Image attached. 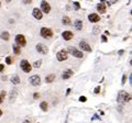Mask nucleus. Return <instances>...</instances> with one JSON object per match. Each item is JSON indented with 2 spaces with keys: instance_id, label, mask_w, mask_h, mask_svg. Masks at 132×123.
<instances>
[{
  "instance_id": "f257e3e1",
  "label": "nucleus",
  "mask_w": 132,
  "mask_h": 123,
  "mask_svg": "<svg viewBox=\"0 0 132 123\" xmlns=\"http://www.w3.org/2000/svg\"><path fill=\"white\" fill-rule=\"evenodd\" d=\"M130 100H131V95L129 92L125 91V90H120V91L118 92V97H117L118 103L125 104V103H127V102H129Z\"/></svg>"
},
{
  "instance_id": "f03ea898",
  "label": "nucleus",
  "mask_w": 132,
  "mask_h": 123,
  "mask_svg": "<svg viewBox=\"0 0 132 123\" xmlns=\"http://www.w3.org/2000/svg\"><path fill=\"white\" fill-rule=\"evenodd\" d=\"M66 51H67L68 54L73 55L74 57H77V58H82V57H84V54H82V52H81V51H79L78 48L74 47V46H69Z\"/></svg>"
},
{
  "instance_id": "7ed1b4c3",
  "label": "nucleus",
  "mask_w": 132,
  "mask_h": 123,
  "mask_svg": "<svg viewBox=\"0 0 132 123\" xmlns=\"http://www.w3.org/2000/svg\"><path fill=\"white\" fill-rule=\"evenodd\" d=\"M14 41H15V45H18L19 47H23V46H26V44H27V40L24 38V35H22V34L16 35Z\"/></svg>"
},
{
  "instance_id": "20e7f679",
  "label": "nucleus",
  "mask_w": 132,
  "mask_h": 123,
  "mask_svg": "<svg viewBox=\"0 0 132 123\" xmlns=\"http://www.w3.org/2000/svg\"><path fill=\"white\" fill-rule=\"evenodd\" d=\"M20 67H21V69L24 72V73H30L32 71V66H31V64L29 63V61L27 59H22L21 60V63H20Z\"/></svg>"
},
{
  "instance_id": "39448f33",
  "label": "nucleus",
  "mask_w": 132,
  "mask_h": 123,
  "mask_svg": "<svg viewBox=\"0 0 132 123\" xmlns=\"http://www.w3.org/2000/svg\"><path fill=\"white\" fill-rule=\"evenodd\" d=\"M40 33H41V36H42L43 39H51L53 36V31L48 28H42Z\"/></svg>"
},
{
  "instance_id": "423d86ee",
  "label": "nucleus",
  "mask_w": 132,
  "mask_h": 123,
  "mask_svg": "<svg viewBox=\"0 0 132 123\" xmlns=\"http://www.w3.org/2000/svg\"><path fill=\"white\" fill-rule=\"evenodd\" d=\"M56 58L59 61H64L68 58V53L66 50H61L60 52L56 53Z\"/></svg>"
},
{
  "instance_id": "0eeeda50",
  "label": "nucleus",
  "mask_w": 132,
  "mask_h": 123,
  "mask_svg": "<svg viewBox=\"0 0 132 123\" xmlns=\"http://www.w3.org/2000/svg\"><path fill=\"white\" fill-rule=\"evenodd\" d=\"M29 83H30L33 87H38L41 84V77L39 75H33L29 78Z\"/></svg>"
},
{
  "instance_id": "6e6552de",
  "label": "nucleus",
  "mask_w": 132,
  "mask_h": 123,
  "mask_svg": "<svg viewBox=\"0 0 132 123\" xmlns=\"http://www.w3.org/2000/svg\"><path fill=\"white\" fill-rule=\"evenodd\" d=\"M40 10L42 12H44V13H50V12H51V6H50V3L47 1L43 0V1L41 2V9Z\"/></svg>"
},
{
  "instance_id": "1a4fd4ad",
  "label": "nucleus",
  "mask_w": 132,
  "mask_h": 123,
  "mask_svg": "<svg viewBox=\"0 0 132 123\" xmlns=\"http://www.w3.org/2000/svg\"><path fill=\"white\" fill-rule=\"evenodd\" d=\"M35 48H36V51H38L40 54H43V55H45V54H47V52H48V48L45 46L44 44H42V43H39V44H36V46H35Z\"/></svg>"
},
{
  "instance_id": "9d476101",
  "label": "nucleus",
  "mask_w": 132,
  "mask_h": 123,
  "mask_svg": "<svg viewBox=\"0 0 132 123\" xmlns=\"http://www.w3.org/2000/svg\"><path fill=\"white\" fill-rule=\"evenodd\" d=\"M79 48L81 50V52L82 51H85V52H92L93 50H92V46L86 42V41H80L79 42Z\"/></svg>"
},
{
  "instance_id": "9b49d317",
  "label": "nucleus",
  "mask_w": 132,
  "mask_h": 123,
  "mask_svg": "<svg viewBox=\"0 0 132 123\" xmlns=\"http://www.w3.org/2000/svg\"><path fill=\"white\" fill-rule=\"evenodd\" d=\"M73 75H74V72L72 69H66V71H64L63 74H62V79H64V80L69 79Z\"/></svg>"
},
{
  "instance_id": "f8f14e48",
  "label": "nucleus",
  "mask_w": 132,
  "mask_h": 123,
  "mask_svg": "<svg viewBox=\"0 0 132 123\" xmlns=\"http://www.w3.org/2000/svg\"><path fill=\"white\" fill-rule=\"evenodd\" d=\"M32 14H33V17H34L35 19H38V20H41V19H42V17H43L42 11H41L39 8H34V9H33Z\"/></svg>"
},
{
  "instance_id": "ddd939ff",
  "label": "nucleus",
  "mask_w": 132,
  "mask_h": 123,
  "mask_svg": "<svg viewBox=\"0 0 132 123\" xmlns=\"http://www.w3.org/2000/svg\"><path fill=\"white\" fill-rule=\"evenodd\" d=\"M88 20H89V22H92V23H96L98 21H100V17L96 13H92L88 15Z\"/></svg>"
},
{
  "instance_id": "4468645a",
  "label": "nucleus",
  "mask_w": 132,
  "mask_h": 123,
  "mask_svg": "<svg viewBox=\"0 0 132 123\" xmlns=\"http://www.w3.org/2000/svg\"><path fill=\"white\" fill-rule=\"evenodd\" d=\"M62 36H63V39L65 41H69V40L73 39L74 34H73V32H71V31H64L63 33H62Z\"/></svg>"
},
{
  "instance_id": "2eb2a0df",
  "label": "nucleus",
  "mask_w": 132,
  "mask_h": 123,
  "mask_svg": "<svg viewBox=\"0 0 132 123\" xmlns=\"http://www.w3.org/2000/svg\"><path fill=\"white\" fill-rule=\"evenodd\" d=\"M74 27H75V29L78 31L82 30V21L81 20H76V21L74 22Z\"/></svg>"
},
{
  "instance_id": "dca6fc26",
  "label": "nucleus",
  "mask_w": 132,
  "mask_h": 123,
  "mask_svg": "<svg viewBox=\"0 0 132 123\" xmlns=\"http://www.w3.org/2000/svg\"><path fill=\"white\" fill-rule=\"evenodd\" d=\"M40 108L41 110H42L43 112H47V110H48V104H47V102L46 101H42L40 103Z\"/></svg>"
},
{
  "instance_id": "f3484780",
  "label": "nucleus",
  "mask_w": 132,
  "mask_h": 123,
  "mask_svg": "<svg viewBox=\"0 0 132 123\" xmlns=\"http://www.w3.org/2000/svg\"><path fill=\"white\" fill-rule=\"evenodd\" d=\"M54 80H55V75L54 74H50V75H47L46 77H45V81H46L47 84H51Z\"/></svg>"
},
{
  "instance_id": "a211bd4d",
  "label": "nucleus",
  "mask_w": 132,
  "mask_h": 123,
  "mask_svg": "<svg viewBox=\"0 0 132 123\" xmlns=\"http://www.w3.org/2000/svg\"><path fill=\"white\" fill-rule=\"evenodd\" d=\"M97 10L100 12V13H105V12H106V6L102 2H99L97 5Z\"/></svg>"
},
{
  "instance_id": "6ab92c4d",
  "label": "nucleus",
  "mask_w": 132,
  "mask_h": 123,
  "mask_svg": "<svg viewBox=\"0 0 132 123\" xmlns=\"http://www.w3.org/2000/svg\"><path fill=\"white\" fill-rule=\"evenodd\" d=\"M11 83L13 84V85H19L20 83H21V80H20V77L18 75H14V76H12L11 77Z\"/></svg>"
},
{
  "instance_id": "aec40b11",
  "label": "nucleus",
  "mask_w": 132,
  "mask_h": 123,
  "mask_svg": "<svg viewBox=\"0 0 132 123\" xmlns=\"http://www.w3.org/2000/svg\"><path fill=\"white\" fill-rule=\"evenodd\" d=\"M0 38H1V40H3V41H9V39H10V34H9V32H7V31L2 32L1 35H0Z\"/></svg>"
},
{
  "instance_id": "412c9836",
  "label": "nucleus",
  "mask_w": 132,
  "mask_h": 123,
  "mask_svg": "<svg viewBox=\"0 0 132 123\" xmlns=\"http://www.w3.org/2000/svg\"><path fill=\"white\" fill-rule=\"evenodd\" d=\"M12 50H13V53L15 55H19L20 53H21V47H19L18 45H12Z\"/></svg>"
},
{
  "instance_id": "4be33fe9",
  "label": "nucleus",
  "mask_w": 132,
  "mask_h": 123,
  "mask_svg": "<svg viewBox=\"0 0 132 123\" xmlns=\"http://www.w3.org/2000/svg\"><path fill=\"white\" fill-rule=\"evenodd\" d=\"M62 22H63V24H65V25H69V24H71V19L68 17H63Z\"/></svg>"
},
{
  "instance_id": "5701e85b",
  "label": "nucleus",
  "mask_w": 132,
  "mask_h": 123,
  "mask_svg": "<svg viewBox=\"0 0 132 123\" xmlns=\"http://www.w3.org/2000/svg\"><path fill=\"white\" fill-rule=\"evenodd\" d=\"M41 65H42V60L39 59V60L34 61V64H33V67H34V68H40Z\"/></svg>"
},
{
  "instance_id": "b1692460",
  "label": "nucleus",
  "mask_w": 132,
  "mask_h": 123,
  "mask_svg": "<svg viewBox=\"0 0 132 123\" xmlns=\"http://www.w3.org/2000/svg\"><path fill=\"white\" fill-rule=\"evenodd\" d=\"M12 58H11V56H7V58H6V63L8 64V65H11L12 64Z\"/></svg>"
},
{
  "instance_id": "393cba45",
  "label": "nucleus",
  "mask_w": 132,
  "mask_h": 123,
  "mask_svg": "<svg viewBox=\"0 0 132 123\" xmlns=\"http://www.w3.org/2000/svg\"><path fill=\"white\" fill-rule=\"evenodd\" d=\"M100 90H101V88H100V86H97L96 88H95V90H94V93H96V95H98L99 92H100Z\"/></svg>"
},
{
  "instance_id": "a878e982",
  "label": "nucleus",
  "mask_w": 132,
  "mask_h": 123,
  "mask_svg": "<svg viewBox=\"0 0 132 123\" xmlns=\"http://www.w3.org/2000/svg\"><path fill=\"white\" fill-rule=\"evenodd\" d=\"M126 81H127V75H126V74H123V75H122L121 84H122V85H125V84H126Z\"/></svg>"
},
{
  "instance_id": "bb28decb",
  "label": "nucleus",
  "mask_w": 132,
  "mask_h": 123,
  "mask_svg": "<svg viewBox=\"0 0 132 123\" xmlns=\"http://www.w3.org/2000/svg\"><path fill=\"white\" fill-rule=\"evenodd\" d=\"M78 100H79L80 102H86V101H87V98H86L85 96H80V97H79V99H78Z\"/></svg>"
},
{
  "instance_id": "cd10ccee",
  "label": "nucleus",
  "mask_w": 132,
  "mask_h": 123,
  "mask_svg": "<svg viewBox=\"0 0 132 123\" xmlns=\"http://www.w3.org/2000/svg\"><path fill=\"white\" fill-rule=\"evenodd\" d=\"M101 41H102L104 43H106L107 41H108V39H107V36H106V35H101Z\"/></svg>"
},
{
  "instance_id": "c85d7f7f",
  "label": "nucleus",
  "mask_w": 132,
  "mask_h": 123,
  "mask_svg": "<svg viewBox=\"0 0 132 123\" xmlns=\"http://www.w3.org/2000/svg\"><path fill=\"white\" fill-rule=\"evenodd\" d=\"M33 98H34V99H39V98H40V93L34 92V93H33Z\"/></svg>"
},
{
  "instance_id": "c756f323",
  "label": "nucleus",
  "mask_w": 132,
  "mask_h": 123,
  "mask_svg": "<svg viewBox=\"0 0 132 123\" xmlns=\"http://www.w3.org/2000/svg\"><path fill=\"white\" fill-rule=\"evenodd\" d=\"M3 71H5V65L0 64V73H2Z\"/></svg>"
},
{
  "instance_id": "7c9ffc66",
  "label": "nucleus",
  "mask_w": 132,
  "mask_h": 123,
  "mask_svg": "<svg viewBox=\"0 0 132 123\" xmlns=\"http://www.w3.org/2000/svg\"><path fill=\"white\" fill-rule=\"evenodd\" d=\"M6 95H7V92H6V91H1V92H0V96H1V97L3 98V99H5Z\"/></svg>"
},
{
  "instance_id": "2f4dec72",
  "label": "nucleus",
  "mask_w": 132,
  "mask_h": 123,
  "mask_svg": "<svg viewBox=\"0 0 132 123\" xmlns=\"http://www.w3.org/2000/svg\"><path fill=\"white\" fill-rule=\"evenodd\" d=\"M23 3H26V5H29V3H31L32 2V0H22Z\"/></svg>"
},
{
  "instance_id": "473e14b6",
  "label": "nucleus",
  "mask_w": 132,
  "mask_h": 123,
  "mask_svg": "<svg viewBox=\"0 0 132 123\" xmlns=\"http://www.w3.org/2000/svg\"><path fill=\"white\" fill-rule=\"evenodd\" d=\"M98 30H99V27H95V29H94V33H95V34H97V33H98Z\"/></svg>"
},
{
  "instance_id": "72a5a7b5",
  "label": "nucleus",
  "mask_w": 132,
  "mask_h": 123,
  "mask_svg": "<svg viewBox=\"0 0 132 123\" xmlns=\"http://www.w3.org/2000/svg\"><path fill=\"white\" fill-rule=\"evenodd\" d=\"M74 5H75V7H76V9H77V10L80 8V6H79V3H78V2H74Z\"/></svg>"
},
{
  "instance_id": "f704fd0d",
  "label": "nucleus",
  "mask_w": 132,
  "mask_h": 123,
  "mask_svg": "<svg viewBox=\"0 0 132 123\" xmlns=\"http://www.w3.org/2000/svg\"><path fill=\"white\" fill-rule=\"evenodd\" d=\"M69 92H71V88H68L67 90H66V96H68V95H69Z\"/></svg>"
},
{
  "instance_id": "c9c22d12",
  "label": "nucleus",
  "mask_w": 132,
  "mask_h": 123,
  "mask_svg": "<svg viewBox=\"0 0 132 123\" xmlns=\"http://www.w3.org/2000/svg\"><path fill=\"white\" fill-rule=\"evenodd\" d=\"M123 52H125L123 50H120V51H119V55H122V54H123Z\"/></svg>"
},
{
  "instance_id": "e433bc0d",
  "label": "nucleus",
  "mask_w": 132,
  "mask_h": 123,
  "mask_svg": "<svg viewBox=\"0 0 132 123\" xmlns=\"http://www.w3.org/2000/svg\"><path fill=\"white\" fill-rule=\"evenodd\" d=\"M2 102H3V98L0 96V103H2Z\"/></svg>"
},
{
  "instance_id": "4c0bfd02",
  "label": "nucleus",
  "mask_w": 132,
  "mask_h": 123,
  "mask_svg": "<svg viewBox=\"0 0 132 123\" xmlns=\"http://www.w3.org/2000/svg\"><path fill=\"white\" fill-rule=\"evenodd\" d=\"M110 1H111V2H112V3H116V2H118V1H119V0H110Z\"/></svg>"
},
{
  "instance_id": "58836bf2",
  "label": "nucleus",
  "mask_w": 132,
  "mask_h": 123,
  "mask_svg": "<svg viewBox=\"0 0 132 123\" xmlns=\"http://www.w3.org/2000/svg\"><path fill=\"white\" fill-rule=\"evenodd\" d=\"M22 123H31V122H30V121H29V120H26V121H23Z\"/></svg>"
},
{
  "instance_id": "ea45409f",
  "label": "nucleus",
  "mask_w": 132,
  "mask_h": 123,
  "mask_svg": "<svg viewBox=\"0 0 132 123\" xmlns=\"http://www.w3.org/2000/svg\"><path fill=\"white\" fill-rule=\"evenodd\" d=\"M1 116H2V110L0 109V118H1Z\"/></svg>"
},
{
  "instance_id": "a19ab883",
  "label": "nucleus",
  "mask_w": 132,
  "mask_h": 123,
  "mask_svg": "<svg viewBox=\"0 0 132 123\" xmlns=\"http://www.w3.org/2000/svg\"><path fill=\"white\" fill-rule=\"evenodd\" d=\"M6 1H7V2H10V1H11V0H6Z\"/></svg>"
},
{
  "instance_id": "79ce46f5",
  "label": "nucleus",
  "mask_w": 132,
  "mask_h": 123,
  "mask_svg": "<svg viewBox=\"0 0 132 123\" xmlns=\"http://www.w3.org/2000/svg\"><path fill=\"white\" fill-rule=\"evenodd\" d=\"M0 7H1V1H0Z\"/></svg>"
}]
</instances>
